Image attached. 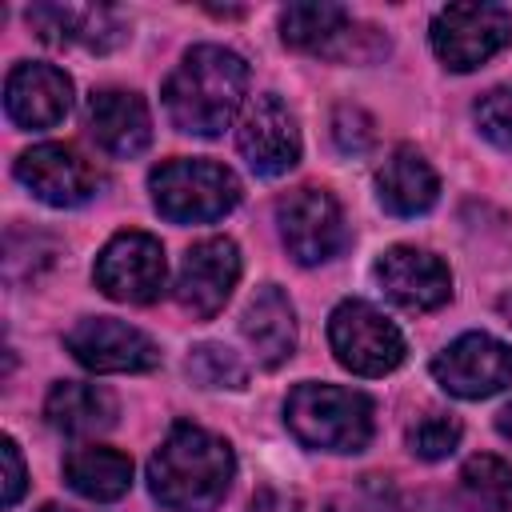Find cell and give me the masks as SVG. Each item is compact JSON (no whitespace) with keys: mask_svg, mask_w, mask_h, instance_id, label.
Wrapping results in <instances>:
<instances>
[{"mask_svg":"<svg viewBox=\"0 0 512 512\" xmlns=\"http://www.w3.org/2000/svg\"><path fill=\"white\" fill-rule=\"evenodd\" d=\"M356 20L340 4H288L280 12V40L296 52H324V56H352Z\"/></svg>","mask_w":512,"mask_h":512,"instance_id":"ffe728a7","label":"cell"},{"mask_svg":"<svg viewBox=\"0 0 512 512\" xmlns=\"http://www.w3.org/2000/svg\"><path fill=\"white\" fill-rule=\"evenodd\" d=\"M284 424L304 448L364 452L372 440V400L340 384H296L284 400Z\"/></svg>","mask_w":512,"mask_h":512,"instance_id":"3957f363","label":"cell"},{"mask_svg":"<svg viewBox=\"0 0 512 512\" xmlns=\"http://www.w3.org/2000/svg\"><path fill=\"white\" fill-rule=\"evenodd\" d=\"M236 148L248 160L256 176H284L300 160V128L296 116L284 108L280 96L264 92L244 108V120L236 128Z\"/></svg>","mask_w":512,"mask_h":512,"instance_id":"8fae6325","label":"cell"},{"mask_svg":"<svg viewBox=\"0 0 512 512\" xmlns=\"http://www.w3.org/2000/svg\"><path fill=\"white\" fill-rule=\"evenodd\" d=\"M248 88V64L232 48L196 44L164 84V108L188 136H220Z\"/></svg>","mask_w":512,"mask_h":512,"instance_id":"7a4b0ae2","label":"cell"},{"mask_svg":"<svg viewBox=\"0 0 512 512\" xmlns=\"http://www.w3.org/2000/svg\"><path fill=\"white\" fill-rule=\"evenodd\" d=\"M404 512H476V508L464 504V500H456V496H444V492H424V496L408 500Z\"/></svg>","mask_w":512,"mask_h":512,"instance_id":"f546056e","label":"cell"},{"mask_svg":"<svg viewBox=\"0 0 512 512\" xmlns=\"http://www.w3.org/2000/svg\"><path fill=\"white\" fill-rule=\"evenodd\" d=\"M276 224H280V240L296 264H328L348 244L344 208L328 188L304 184V188L280 196Z\"/></svg>","mask_w":512,"mask_h":512,"instance_id":"5b68a950","label":"cell"},{"mask_svg":"<svg viewBox=\"0 0 512 512\" xmlns=\"http://www.w3.org/2000/svg\"><path fill=\"white\" fill-rule=\"evenodd\" d=\"M432 376L460 400H484L512 384V348L488 332H464L436 360Z\"/></svg>","mask_w":512,"mask_h":512,"instance_id":"9c48e42d","label":"cell"},{"mask_svg":"<svg viewBox=\"0 0 512 512\" xmlns=\"http://www.w3.org/2000/svg\"><path fill=\"white\" fill-rule=\"evenodd\" d=\"M44 416L64 436H92V432H104L116 424V400L100 384L60 380V384H52V392L44 400Z\"/></svg>","mask_w":512,"mask_h":512,"instance_id":"44dd1931","label":"cell"},{"mask_svg":"<svg viewBox=\"0 0 512 512\" xmlns=\"http://www.w3.org/2000/svg\"><path fill=\"white\" fill-rule=\"evenodd\" d=\"M464 428L456 416H444V412H428L420 416L412 428H408V452L420 456V460H444L456 452Z\"/></svg>","mask_w":512,"mask_h":512,"instance_id":"d4e9b609","label":"cell"},{"mask_svg":"<svg viewBox=\"0 0 512 512\" xmlns=\"http://www.w3.org/2000/svg\"><path fill=\"white\" fill-rule=\"evenodd\" d=\"M460 484L476 512H512V464L500 456H472L460 472Z\"/></svg>","mask_w":512,"mask_h":512,"instance_id":"603a6c76","label":"cell"},{"mask_svg":"<svg viewBox=\"0 0 512 512\" xmlns=\"http://www.w3.org/2000/svg\"><path fill=\"white\" fill-rule=\"evenodd\" d=\"M64 480L72 492H80L84 500H120L132 488V460L116 448L104 444H88L64 456Z\"/></svg>","mask_w":512,"mask_h":512,"instance_id":"7402d4cb","label":"cell"},{"mask_svg":"<svg viewBox=\"0 0 512 512\" xmlns=\"http://www.w3.org/2000/svg\"><path fill=\"white\" fill-rule=\"evenodd\" d=\"M332 140L340 144V152L360 156V152H368V148L376 144V124H372V116H368L364 108L340 104V108L332 112Z\"/></svg>","mask_w":512,"mask_h":512,"instance_id":"4316f807","label":"cell"},{"mask_svg":"<svg viewBox=\"0 0 512 512\" xmlns=\"http://www.w3.org/2000/svg\"><path fill=\"white\" fill-rule=\"evenodd\" d=\"M16 180L44 204L52 208H76L88 204L104 188V172L84 160L68 144H36L20 152L16 160Z\"/></svg>","mask_w":512,"mask_h":512,"instance_id":"30bf717a","label":"cell"},{"mask_svg":"<svg viewBox=\"0 0 512 512\" xmlns=\"http://www.w3.org/2000/svg\"><path fill=\"white\" fill-rule=\"evenodd\" d=\"M240 332L248 340V348L256 352V360L264 368H280L284 360H292L296 352V312L288 304V296L276 288V284H264L244 316H240Z\"/></svg>","mask_w":512,"mask_h":512,"instance_id":"d6986e66","label":"cell"},{"mask_svg":"<svg viewBox=\"0 0 512 512\" xmlns=\"http://www.w3.org/2000/svg\"><path fill=\"white\" fill-rule=\"evenodd\" d=\"M432 52L452 72H472L512 40V12L500 4H448L432 16Z\"/></svg>","mask_w":512,"mask_h":512,"instance_id":"8992f818","label":"cell"},{"mask_svg":"<svg viewBox=\"0 0 512 512\" xmlns=\"http://www.w3.org/2000/svg\"><path fill=\"white\" fill-rule=\"evenodd\" d=\"M244 512H300V500L292 496V492H284V488H260L252 500H248V508Z\"/></svg>","mask_w":512,"mask_h":512,"instance_id":"f1b7e54d","label":"cell"},{"mask_svg":"<svg viewBox=\"0 0 512 512\" xmlns=\"http://www.w3.org/2000/svg\"><path fill=\"white\" fill-rule=\"evenodd\" d=\"M36 512H72V508H60V504H44V508H36Z\"/></svg>","mask_w":512,"mask_h":512,"instance_id":"1f68e13d","label":"cell"},{"mask_svg":"<svg viewBox=\"0 0 512 512\" xmlns=\"http://www.w3.org/2000/svg\"><path fill=\"white\" fill-rule=\"evenodd\" d=\"M376 284L404 312H432L452 296L448 264L412 244H396L376 260Z\"/></svg>","mask_w":512,"mask_h":512,"instance_id":"5bb4252c","label":"cell"},{"mask_svg":"<svg viewBox=\"0 0 512 512\" xmlns=\"http://www.w3.org/2000/svg\"><path fill=\"white\" fill-rule=\"evenodd\" d=\"M328 344L356 376H384L404 360L400 328L368 300H340L328 316Z\"/></svg>","mask_w":512,"mask_h":512,"instance_id":"52a82bcc","label":"cell"},{"mask_svg":"<svg viewBox=\"0 0 512 512\" xmlns=\"http://www.w3.org/2000/svg\"><path fill=\"white\" fill-rule=\"evenodd\" d=\"M472 116H476V128H480L496 148L512 152V84L488 88V92L476 100Z\"/></svg>","mask_w":512,"mask_h":512,"instance_id":"484cf974","label":"cell"},{"mask_svg":"<svg viewBox=\"0 0 512 512\" xmlns=\"http://www.w3.org/2000/svg\"><path fill=\"white\" fill-rule=\"evenodd\" d=\"M376 196L392 216H424L440 196V180L420 148L396 144L376 168Z\"/></svg>","mask_w":512,"mask_h":512,"instance_id":"ac0fdd59","label":"cell"},{"mask_svg":"<svg viewBox=\"0 0 512 512\" xmlns=\"http://www.w3.org/2000/svg\"><path fill=\"white\" fill-rule=\"evenodd\" d=\"M232 472L236 460L228 440L196 424H176L148 460V488L172 512H212L224 500Z\"/></svg>","mask_w":512,"mask_h":512,"instance_id":"6da1fadb","label":"cell"},{"mask_svg":"<svg viewBox=\"0 0 512 512\" xmlns=\"http://www.w3.org/2000/svg\"><path fill=\"white\" fill-rule=\"evenodd\" d=\"M88 132L108 156H140L152 140V116L148 104L136 92L124 88H100L88 100Z\"/></svg>","mask_w":512,"mask_h":512,"instance_id":"e0dca14e","label":"cell"},{"mask_svg":"<svg viewBox=\"0 0 512 512\" xmlns=\"http://www.w3.org/2000/svg\"><path fill=\"white\" fill-rule=\"evenodd\" d=\"M4 108L16 128H52L72 108V80L56 64H16L4 80Z\"/></svg>","mask_w":512,"mask_h":512,"instance_id":"9a60e30c","label":"cell"},{"mask_svg":"<svg viewBox=\"0 0 512 512\" xmlns=\"http://www.w3.org/2000/svg\"><path fill=\"white\" fill-rule=\"evenodd\" d=\"M152 204L172 224H208L240 204V180L216 160H164L148 176Z\"/></svg>","mask_w":512,"mask_h":512,"instance_id":"277c9868","label":"cell"},{"mask_svg":"<svg viewBox=\"0 0 512 512\" xmlns=\"http://www.w3.org/2000/svg\"><path fill=\"white\" fill-rule=\"evenodd\" d=\"M236 280H240V248L228 236H208L184 252L176 272V300L196 320H208L228 304Z\"/></svg>","mask_w":512,"mask_h":512,"instance_id":"7c38bea8","label":"cell"},{"mask_svg":"<svg viewBox=\"0 0 512 512\" xmlns=\"http://www.w3.org/2000/svg\"><path fill=\"white\" fill-rule=\"evenodd\" d=\"M96 288L120 304H152L164 292V244L148 232H116L96 256Z\"/></svg>","mask_w":512,"mask_h":512,"instance_id":"ba28073f","label":"cell"},{"mask_svg":"<svg viewBox=\"0 0 512 512\" xmlns=\"http://www.w3.org/2000/svg\"><path fill=\"white\" fill-rule=\"evenodd\" d=\"M496 428H500V436H504V440H512V404L496 416Z\"/></svg>","mask_w":512,"mask_h":512,"instance_id":"4dcf8cb0","label":"cell"},{"mask_svg":"<svg viewBox=\"0 0 512 512\" xmlns=\"http://www.w3.org/2000/svg\"><path fill=\"white\" fill-rule=\"evenodd\" d=\"M28 24L44 44L56 48H88V52H108L124 40V24L116 20L112 8L96 4H36L28 8Z\"/></svg>","mask_w":512,"mask_h":512,"instance_id":"2e32d148","label":"cell"},{"mask_svg":"<svg viewBox=\"0 0 512 512\" xmlns=\"http://www.w3.org/2000/svg\"><path fill=\"white\" fill-rule=\"evenodd\" d=\"M0 460H4V492H0V504L4 508H16V500L24 496V460H20V448L12 436L0 440Z\"/></svg>","mask_w":512,"mask_h":512,"instance_id":"83f0119b","label":"cell"},{"mask_svg":"<svg viewBox=\"0 0 512 512\" xmlns=\"http://www.w3.org/2000/svg\"><path fill=\"white\" fill-rule=\"evenodd\" d=\"M188 376L200 388H244L248 368L224 344H196L192 356H188Z\"/></svg>","mask_w":512,"mask_h":512,"instance_id":"cb8c5ba5","label":"cell"},{"mask_svg":"<svg viewBox=\"0 0 512 512\" xmlns=\"http://www.w3.org/2000/svg\"><path fill=\"white\" fill-rule=\"evenodd\" d=\"M64 344L92 372H152L160 364V348L152 344V336L112 316L80 320L64 336Z\"/></svg>","mask_w":512,"mask_h":512,"instance_id":"4fadbf2b","label":"cell"}]
</instances>
